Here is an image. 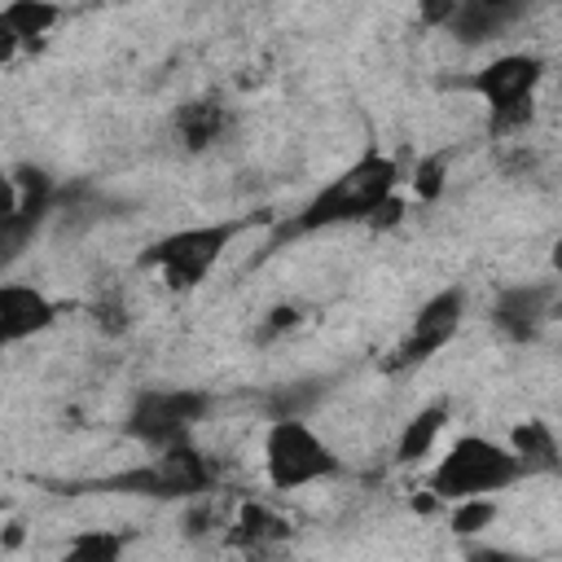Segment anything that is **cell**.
Instances as JSON below:
<instances>
[{
  "label": "cell",
  "mask_w": 562,
  "mask_h": 562,
  "mask_svg": "<svg viewBox=\"0 0 562 562\" xmlns=\"http://www.w3.org/2000/svg\"><path fill=\"white\" fill-rule=\"evenodd\" d=\"M395 180H400L395 158L369 149V154H360L347 171H338V176L294 215L290 233H316V228L382 220V211L395 202Z\"/></svg>",
  "instance_id": "cell-1"
},
{
  "label": "cell",
  "mask_w": 562,
  "mask_h": 562,
  "mask_svg": "<svg viewBox=\"0 0 562 562\" xmlns=\"http://www.w3.org/2000/svg\"><path fill=\"white\" fill-rule=\"evenodd\" d=\"M518 479H522V465L505 443L483 435H461L430 470V492L439 501H465V496L501 492Z\"/></svg>",
  "instance_id": "cell-2"
},
{
  "label": "cell",
  "mask_w": 562,
  "mask_h": 562,
  "mask_svg": "<svg viewBox=\"0 0 562 562\" xmlns=\"http://www.w3.org/2000/svg\"><path fill=\"white\" fill-rule=\"evenodd\" d=\"M246 228V220H215V224H193V228H176L167 237H158L149 250H140V268L162 272V281L171 290H193L206 281V272L224 259L228 241Z\"/></svg>",
  "instance_id": "cell-3"
},
{
  "label": "cell",
  "mask_w": 562,
  "mask_h": 562,
  "mask_svg": "<svg viewBox=\"0 0 562 562\" xmlns=\"http://www.w3.org/2000/svg\"><path fill=\"white\" fill-rule=\"evenodd\" d=\"M53 180L40 167L0 171V277L31 250L44 220L53 215Z\"/></svg>",
  "instance_id": "cell-4"
},
{
  "label": "cell",
  "mask_w": 562,
  "mask_h": 562,
  "mask_svg": "<svg viewBox=\"0 0 562 562\" xmlns=\"http://www.w3.org/2000/svg\"><path fill=\"white\" fill-rule=\"evenodd\" d=\"M338 465L342 461L334 457V448L303 417H272L263 435V470L277 492H294L316 479H329L338 474Z\"/></svg>",
  "instance_id": "cell-5"
},
{
  "label": "cell",
  "mask_w": 562,
  "mask_h": 562,
  "mask_svg": "<svg viewBox=\"0 0 562 562\" xmlns=\"http://www.w3.org/2000/svg\"><path fill=\"white\" fill-rule=\"evenodd\" d=\"M206 408H211V395H206V391L154 386V391H140V395H136V404H132L123 430L158 452V448H167V443L189 439V430L206 417Z\"/></svg>",
  "instance_id": "cell-6"
},
{
  "label": "cell",
  "mask_w": 562,
  "mask_h": 562,
  "mask_svg": "<svg viewBox=\"0 0 562 562\" xmlns=\"http://www.w3.org/2000/svg\"><path fill=\"white\" fill-rule=\"evenodd\" d=\"M211 483H215V470L198 448H189V439L158 448V461H149V465H136V470H123V474L105 479V487L136 492V496H158V501L202 496Z\"/></svg>",
  "instance_id": "cell-7"
},
{
  "label": "cell",
  "mask_w": 562,
  "mask_h": 562,
  "mask_svg": "<svg viewBox=\"0 0 562 562\" xmlns=\"http://www.w3.org/2000/svg\"><path fill=\"white\" fill-rule=\"evenodd\" d=\"M540 79H544V61H540V57L509 53V57H496V61H487L483 70H474V75H470V88L487 101L496 127H514V123L527 119Z\"/></svg>",
  "instance_id": "cell-8"
},
{
  "label": "cell",
  "mask_w": 562,
  "mask_h": 562,
  "mask_svg": "<svg viewBox=\"0 0 562 562\" xmlns=\"http://www.w3.org/2000/svg\"><path fill=\"white\" fill-rule=\"evenodd\" d=\"M461 316H465V294L457 285L439 290L417 316H413V329L404 334V342L395 347V356L386 360V369H413L422 360H430L457 329H461Z\"/></svg>",
  "instance_id": "cell-9"
},
{
  "label": "cell",
  "mask_w": 562,
  "mask_h": 562,
  "mask_svg": "<svg viewBox=\"0 0 562 562\" xmlns=\"http://www.w3.org/2000/svg\"><path fill=\"white\" fill-rule=\"evenodd\" d=\"M57 321V303L44 299L35 285L22 281H0V351L48 329Z\"/></svg>",
  "instance_id": "cell-10"
},
{
  "label": "cell",
  "mask_w": 562,
  "mask_h": 562,
  "mask_svg": "<svg viewBox=\"0 0 562 562\" xmlns=\"http://www.w3.org/2000/svg\"><path fill=\"white\" fill-rule=\"evenodd\" d=\"M527 13V0H452V13H448V31L461 40V44H487V40H501L509 22H518Z\"/></svg>",
  "instance_id": "cell-11"
},
{
  "label": "cell",
  "mask_w": 562,
  "mask_h": 562,
  "mask_svg": "<svg viewBox=\"0 0 562 562\" xmlns=\"http://www.w3.org/2000/svg\"><path fill=\"white\" fill-rule=\"evenodd\" d=\"M549 307H553V285H514L496 299L492 307V321L505 338L514 342H531L540 334V325L549 321Z\"/></svg>",
  "instance_id": "cell-12"
},
{
  "label": "cell",
  "mask_w": 562,
  "mask_h": 562,
  "mask_svg": "<svg viewBox=\"0 0 562 562\" xmlns=\"http://www.w3.org/2000/svg\"><path fill=\"white\" fill-rule=\"evenodd\" d=\"M509 452L518 457L522 474H540V470H553L558 465V439L544 422H522L514 426L509 435Z\"/></svg>",
  "instance_id": "cell-13"
},
{
  "label": "cell",
  "mask_w": 562,
  "mask_h": 562,
  "mask_svg": "<svg viewBox=\"0 0 562 562\" xmlns=\"http://www.w3.org/2000/svg\"><path fill=\"white\" fill-rule=\"evenodd\" d=\"M443 426H448V404L422 408V413L404 426V435H400V443H395V461H400V465H413V461L430 457V448H435V439L443 435Z\"/></svg>",
  "instance_id": "cell-14"
},
{
  "label": "cell",
  "mask_w": 562,
  "mask_h": 562,
  "mask_svg": "<svg viewBox=\"0 0 562 562\" xmlns=\"http://www.w3.org/2000/svg\"><path fill=\"white\" fill-rule=\"evenodd\" d=\"M228 127V114L220 101H189L180 114H176V132L189 149H206L211 140H220Z\"/></svg>",
  "instance_id": "cell-15"
},
{
  "label": "cell",
  "mask_w": 562,
  "mask_h": 562,
  "mask_svg": "<svg viewBox=\"0 0 562 562\" xmlns=\"http://www.w3.org/2000/svg\"><path fill=\"white\" fill-rule=\"evenodd\" d=\"M4 18L13 22V31H18L22 48H35V44L57 26L61 9H57V4H48V0H13V4L4 9Z\"/></svg>",
  "instance_id": "cell-16"
},
{
  "label": "cell",
  "mask_w": 562,
  "mask_h": 562,
  "mask_svg": "<svg viewBox=\"0 0 562 562\" xmlns=\"http://www.w3.org/2000/svg\"><path fill=\"white\" fill-rule=\"evenodd\" d=\"M277 536H285V522L277 518V514H268L263 505H246L241 509V518H237V540L250 549V544H259V540H277Z\"/></svg>",
  "instance_id": "cell-17"
},
{
  "label": "cell",
  "mask_w": 562,
  "mask_h": 562,
  "mask_svg": "<svg viewBox=\"0 0 562 562\" xmlns=\"http://www.w3.org/2000/svg\"><path fill=\"white\" fill-rule=\"evenodd\" d=\"M66 553L70 558H101V562H110V558L123 553V536H114V531H83V536H75L66 544Z\"/></svg>",
  "instance_id": "cell-18"
},
{
  "label": "cell",
  "mask_w": 562,
  "mask_h": 562,
  "mask_svg": "<svg viewBox=\"0 0 562 562\" xmlns=\"http://www.w3.org/2000/svg\"><path fill=\"white\" fill-rule=\"evenodd\" d=\"M492 518H496V505H492L487 496H465V501H457V509H452V531L470 536V531H479V527H492Z\"/></svg>",
  "instance_id": "cell-19"
},
{
  "label": "cell",
  "mask_w": 562,
  "mask_h": 562,
  "mask_svg": "<svg viewBox=\"0 0 562 562\" xmlns=\"http://www.w3.org/2000/svg\"><path fill=\"white\" fill-rule=\"evenodd\" d=\"M18 48H22V40H18L13 22H9V18H4V9H0V66H9Z\"/></svg>",
  "instance_id": "cell-20"
},
{
  "label": "cell",
  "mask_w": 562,
  "mask_h": 562,
  "mask_svg": "<svg viewBox=\"0 0 562 562\" xmlns=\"http://www.w3.org/2000/svg\"><path fill=\"white\" fill-rule=\"evenodd\" d=\"M448 13H452V0H422V18H426V22L443 26V22H448Z\"/></svg>",
  "instance_id": "cell-21"
},
{
  "label": "cell",
  "mask_w": 562,
  "mask_h": 562,
  "mask_svg": "<svg viewBox=\"0 0 562 562\" xmlns=\"http://www.w3.org/2000/svg\"><path fill=\"white\" fill-rule=\"evenodd\" d=\"M0 514H4V501H0Z\"/></svg>",
  "instance_id": "cell-22"
}]
</instances>
